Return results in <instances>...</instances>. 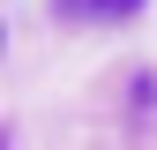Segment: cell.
<instances>
[{
	"label": "cell",
	"mask_w": 157,
	"mask_h": 150,
	"mask_svg": "<svg viewBox=\"0 0 157 150\" xmlns=\"http://www.w3.org/2000/svg\"><path fill=\"white\" fill-rule=\"evenodd\" d=\"M150 0H52L60 23H135Z\"/></svg>",
	"instance_id": "obj_1"
}]
</instances>
